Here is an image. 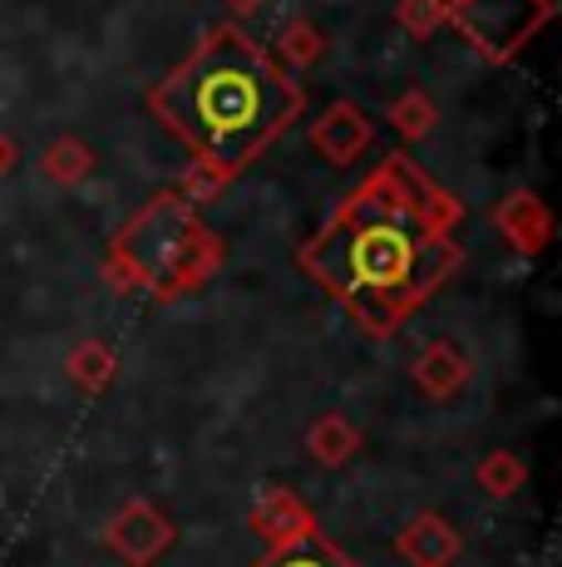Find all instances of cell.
Here are the masks:
<instances>
[{"label":"cell","instance_id":"obj_1","mask_svg":"<svg viewBox=\"0 0 562 567\" xmlns=\"http://www.w3.org/2000/svg\"><path fill=\"white\" fill-rule=\"evenodd\" d=\"M158 109L202 158L242 163L287 118L291 94L247 40H212L158 90Z\"/></svg>","mask_w":562,"mask_h":567},{"label":"cell","instance_id":"obj_2","mask_svg":"<svg viewBox=\"0 0 562 567\" xmlns=\"http://www.w3.org/2000/svg\"><path fill=\"white\" fill-rule=\"evenodd\" d=\"M306 261L331 291H341V301H351L375 326L409 311L449 267L445 247L405 207H365L345 217L336 233L311 247Z\"/></svg>","mask_w":562,"mask_h":567},{"label":"cell","instance_id":"obj_3","mask_svg":"<svg viewBox=\"0 0 562 567\" xmlns=\"http://www.w3.org/2000/svg\"><path fill=\"white\" fill-rule=\"evenodd\" d=\"M399 553H409L419 567H445L454 558L449 528H439V523H415V528H409V538H399Z\"/></svg>","mask_w":562,"mask_h":567},{"label":"cell","instance_id":"obj_4","mask_svg":"<svg viewBox=\"0 0 562 567\" xmlns=\"http://www.w3.org/2000/svg\"><path fill=\"white\" fill-rule=\"evenodd\" d=\"M262 567H345V563L326 548V543H316V538H291V543H281V548H277Z\"/></svg>","mask_w":562,"mask_h":567}]
</instances>
